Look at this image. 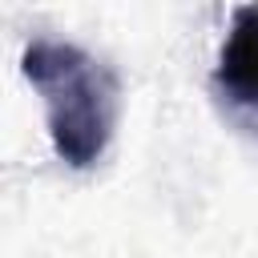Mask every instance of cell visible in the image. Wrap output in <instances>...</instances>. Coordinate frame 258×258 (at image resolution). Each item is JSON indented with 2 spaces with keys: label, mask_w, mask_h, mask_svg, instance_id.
<instances>
[{
  "label": "cell",
  "mask_w": 258,
  "mask_h": 258,
  "mask_svg": "<svg viewBox=\"0 0 258 258\" xmlns=\"http://www.w3.org/2000/svg\"><path fill=\"white\" fill-rule=\"evenodd\" d=\"M24 81L44 101V121L56 157L69 169H93L117 129L121 81L81 44L36 36L20 56Z\"/></svg>",
  "instance_id": "6da1fadb"
},
{
  "label": "cell",
  "mask_w": 258,
  "mask_h": 258,
  "mask_svg": "<svg viewBox=\"0 0 258 258\" xmlns=\"http://www.w3.org/2000/svg\"><path fill=\"white\" fill-rule=\"evenodd\" d=\"M214 85L234 101L258 109V4H242L230 16V32L218 52Z\"/></svg>",
  "instance_id": "7a4b0ae2"
}]
</instances>
